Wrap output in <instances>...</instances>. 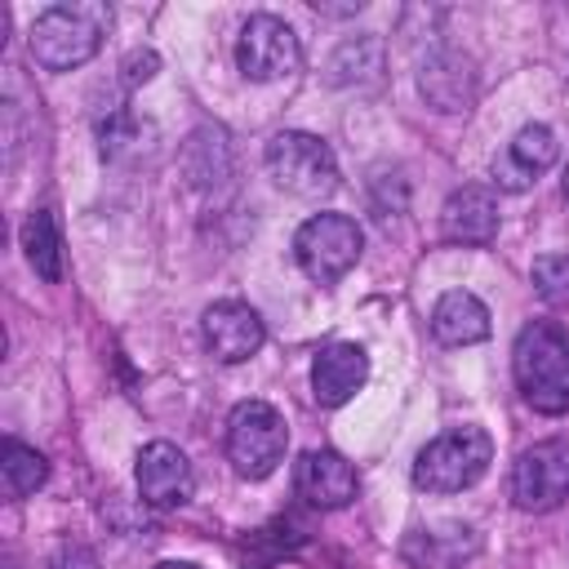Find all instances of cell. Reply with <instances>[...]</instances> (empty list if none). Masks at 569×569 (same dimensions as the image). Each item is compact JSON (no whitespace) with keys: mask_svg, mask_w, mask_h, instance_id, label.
I'll list each match as a JSON object with an SVG mask.
<instances>
[{"mask_svg":"<svg viewBox=\"0 0 569 569\" xmlns=\"http://www.w3.org/2000/svg\"><path fill=\"white\" fill-rule=\"evenodd\" d=\"M49 569H98V560L84 547H58V556L49 560Z\"/></svg>","mask_w":569,"mask_h":569,"instance_id":"obj_20","label":"cell"},{"mask_svg":"<svg viewBox=\"0 0 569 569\" xmlns=\"http://www.w3.org/2000/svg\"><path fill=\"white\" fill-rule=\"evenodd\" d=\"M533 289H538L542 302L565 307L569 302V258L565 253H542L533 262Z\"/></svg>","mask_w":569,"mask_h":569,"instance_id":"obj_19","label":"cell"},{"mask_svg":"<svg viewBox=\"0 0 569 569\" xmlns=\"http://www.w3.org/2000/svg\"><path fill=\"white\" fill-rule=\"evenodd\" d=\"M516 387L529 409L560 418L569 413V333L551 320H533L516 333L511 347Z\"/></svg>","mask_w":569,"mask_h":569,"instance_id":"obj_1","label":"cell"},{"mask_svg":"<svg viewBox=\"0 0 569 569\" xmlns=\"http://www.w3.org/2000/svg\"><path fill=\"white\" fill-rule=\"evenodd\" d=\"M0 480H4V493L9 498H27V493H36L49 480V462H44L40 449H31V445H22V440L9 436L0 445Z\"/></svg>","mask_w":569,"mask_h":569,"instance_id":"obj_18","label":"cell"},{"mask_svg":"<svg viewBox=\"0 0 569 569\" xmlns=\"http://www.w3.org/2000/svg\"><path fill=\"white\" fill-rule=\"evenodd\" d=\"M369 378V356L360 342H329L311 365V391L325 409L347 405Z\"/></svg>","mask_w":569,"mask_h":569,"instance_id":"obj_14","label":"cell"},{"mask_svg":"<svg viewBox=\"0 0 569 569\" xmlns=\"http://www.w3.org/2000/svg\"><path fill=\"white\" fill-rule=\"evenodd\" d=\"M200 333H204V347H209L222 365H240V360H249V356L262 347L267 325H262V316H258L249 302L222 298V302H213V307L200 316Z\"/></svg>","mask_w":569,"mask_h":569,"instance_id":"obj_10","label":"cell"},{"mask_svg":"<svg viewBox=\"0 0 569 569\" xmlns=\"http://www.w3.org/2000/svg\"><path fill=\"white\" fill-rule=\"evenodd\" d=\"M107 27H111V9L102 0L49 4L44 13H36L27 44L44 71H71V67H84L102 49Z\"/></svg>","mask_w":569,"mask_h":569,"instance_id":"obj_2","label":"cell"},{"mask_svg":"<svg viewBox=\"0 0 569 569\" xmlns=\"http://www.w3.org/2000/svg\"><path fill=\"white\" fill-rule=\"evenodd\" d=\"M133 476H138V493H142V502L156 507V511L187 507L191 493H196V471H191L187 453H182L178 445H169V440H151V445H142Z\"/></svg>","mask_w":569,"mask_h":569,"instance_id":"obj_9","label":"cell"},{"mask_svg":"<svg viewBox=\"0 0 569 569\" xmlns=\"http://www.w3.org/2000/svg\"><path fill=\"white\" fill-rule=\"evenodd\" d=\"M556 156H560L556 133H551L547 124H525V129L507 142V151L498 156L493 182H498L502 191H525V187L538 182V173H547V169L556 164Z\"/></svg>","mask_w":569,"mask_h":569,"instance_id":"obj_13","label":"cell"},{"mask_svg":"<svg viewBox=\"0 0 569 569\" xmlns=\"http://www.w3.org/2000/svg\"><path fill=\"white\" fill-rule=\"evenodd\" d=\"M476 551H480L476 529L458 525V520H445V525H431V529H413L400 542V556L413 569H462Z\"/></svg>","mask_w":569,"mask_h":569,"instance_id":"obj_15","label":"cell"},{"mask_svg":"<svg viewBox=\"0 0 569 569\" xmlns=\"http://www.w3.org/2000/svg\"><path fill=\"white\" fill-rule=\"evenodd\" d=\"M302 62V44L293 36V27L276 13H253L244 27H240V40H236V67L249 76V80H284L293 76Z\"/></svg>","mask_w":569,"mask_h":569,"instance_id":"obj_8","label":"cell"},{"mask_svg":"<svg viewBox=\"0 0 569 569\" xmlns=\"http://www.w3.org/2000/svg\"><path fill=\"white\" fill-rule=\"evenodd\" d=\"M440 231H445V240L467 244V249L489 244L498 236V196H493V187H485V182L458 187L440 209Z\"/></svg>","mask_w":569,"mask_h":569,"instance_id":"obj_12","label":"cell"},{"mask_svg":"<svg viewBox=\"0 0 569 569\" xmlns=\"http://www.w3.org/2000/svg\"><path fill=\"white\" fill-rule=\"evenodd\" d=\"M156 569H200V565H191V560H164V565H156Z\"/></svg>","mask_w":569,"mask_h":569,"instance_id":"obj_21","label":"cell"},{"mask_svg":"<svg viewBox=\"0 0 569 569\" xmlns=\"http://www.w3.org/2000/svg\"><path fill=\"white\" fill-rule=\"evenodd\" d=\"M22 249H27V262L36 267V276L44 284H58L62 280V240H58V222L49 209H31L27 222H22Z\"/></svg>","mask_w":569,"mask_h":569,"instance_id":"obj_17","label":"cell"},{"mask_svg":"<svg viewBox=\"0 0 569 569\" xmlns=\"http://www.w3.org/2000/svg\"><path fill=\"white\" fill-rule=\"evenodd\" d=\"M360 249H365V236L347 213H311L293 231V258L302 276L316 284H338L360 262Z\"/></svg>","mask_w":569,"mask_h":569,"instance_id":"obj_5","label":"cell"},{"mask_svg":"<svg viewBox=\"0 0 569 569\" xmlns=\"http://www.w3.org/2000/svg\"><path fill=\"white\" fill-rule=\"evenodd\" d=\"M565 196H569V169H565Z\"/></svg>","mask_w":569,"mask_h":569,"instance_id":"obj_22","label":"cell"},{"mask_svg":"<svg viewBox=\"0 0 569 569\" xmlns=\"http://www.w3.org/2000/svg\"><path fill=\"white\" fill-rule=\"evenodd\" d=\"M267 173L276 178V187H284L289 196L302 200H320L338 187V160L329 151L325 138L302 133V129H284L267 142Z\"/></svg>","mask_w":569,"mask_h":569,"instance_id":"obj_4","label":"cell"},{"mask_svg":"<svg viewBox=\"0 0 569 569\" xmlns=\"http://www.w3.org/2000/svg\"><path fill=\"white\" fill-rule=\"evenodd\" d=\"M431 333L445 347H471L489 338V307L467 293V289H449L440 293V302L431 307Z\"/></svg>","mask_w":569,"mask_h":569,"instance_id":"obj_16","label":"cell"},{"mask_svg":"<svg viewBox=\"0 0 569 569\" xmlns=\"http://www.w3.org/2000/svg\"><path fill=\"white\" fill-rule=\"evenodd\" d=\"M284 418L267 400H240L227 418V458L244 480H267L284 462Z\"/></svg>","mask_w":569,"mask_h":569,"instance_id":"obj_6","label":"cell"},{"mask_svg":"<svg viewBox=\"0 0 569 569\" xmlns=\"http://www.w3.org/2000/svg\"><path fill=\"white\" fill-rule=\"evenodd\" d=\"M293 489L307 507L338 511L356 498V467L333 449H307L293 467Z\"/></svg>","mask_w":569,"mask_h":569,"instance_id":"obj_11","label":"cell"},{"mask_svg":"<svg viewBox=\"0 0 569 569\" xmlns=\"http://www.w3.org/2000/svg\"><path fill=\"white\" fill-rule=\"evenodd\" d=\"M493 462V440L485 427H449L422 445L413 462V485L427 493H462Z\"/></svg>","mask_w":569,"mask_h":569,"instance_id":"obj_3","label":"cell"},{"mask_svg":"<svg viewBox=\"0 0 569 569\" xmlns=\"http://www.w3.org/2000/svg\"><path fill=\"white\" fill-rule=\"evenodd\" d=\"M511 498L520 511H556L569 498V440H538L511 467Z\"/></svg>","mask_w":569,"mask_h":569,"instance_id":"obj_7","label":"cell"}]
</instances>
